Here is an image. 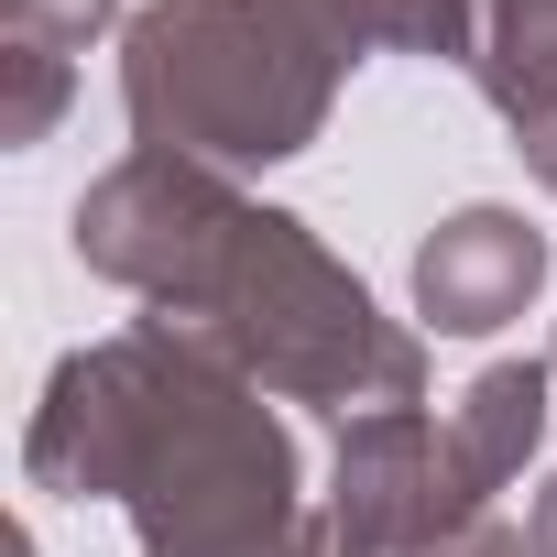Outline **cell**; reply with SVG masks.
<instances>
[{
  "label": "cell",
  "mask_w": 557,
  "mask_h": 557,
  "mask_svg": "<svg viewBox=\"0 0 557 557\" xmlns=\"http://www.w3.org/2000/svg\"><path fill=\"white\" fill-rule=\"evenodd\" d=\"M437 55L503 110L513 143H535L557 121V0H448Z\"/></svg>",
  "instance_id": "cell-7"
},
{
  "label": "cell",
  "mask_w": 557,
  "mask_h": 557,
  "mask_svg": "<svg viewBox=\"0 0 557 557\" xmlns=\"http://www.w3.org/2000/svg\"><path fill=\"white\" fill-rule=\"evenodd\" d=\"M285 34H307L339 77L372 55H437V12L448 0H262Z\"/></svg>",
  "instance_id": "cell-8"
},
{
  "label": "cell",
  "mask_w": 557,
  "mask_h": 557,
  "mask_svg": "<svg viewBox=\"0 0 557 557\" xmlns=\"http://www.w3.org/2000/svg\"><path fill=\"white\" fill-rule=\"evenodd\" d=\"M513 153H524V164H535V186H546V197H557V121H546V132H535V143H513Z\"/></svg>",
  "instance_id": "cell-12"
},
{
  "label": "cell",
  "mask_w": 557,
  "mask_h": 557,
  "mask_svg": "<svg viewBox=\"0 0 557 557\" xmlns=\"http://www.w3.org/2000/svg\"><path fill=\"white\" fill-rule=\"evenodd\" d=\"M437 557H535V535H513V524H470V535L437 546Z\"/></svg>",
  "instance_id": "cell-11"
},
{
  "label": "cell",
  "mask_w": 557,
  "mask_h": 557,
  "mask_svg": "<svg viewBox=\"0 0 557 557\" xmlns=\"http://www.w3.org/2000/svg\"><path fill=\"white\" fill-rule=\"evenodd\" d=\"M66 99H77V66H66V55L0 45V143H12V153H34V143L66 121Z\"/></svg>",
  "instance_id": "cell-9"
},
{
  "label": "cell",
  "mask_w": 557,
  "mask_h": 557,
  "mask_svg": "<svg viewBox=\"0 0 557 557\" xmlns=\"http://www.w3.org/2000/svg\"><path fill=\"white\" fill-rule=\"evenodd\" d=\"M546 285V230L513 208H459L416 240V318L437 339H492Z\"/></svg>",
  "instance_id": "cell-6"
},
{
  "label": "cell",
  "mask_w": 557,
  "mask_h": 557,
  "mask_svg": "<svg viewBox=\"0 0 557 557\" xmlns=\"http://www.w3.org/2000/svg\"><path fill=\"white\" fill-rule=\"evenodd\" d=\"M23 481L121 503L143 524V557H296L318 524L273 394L164 318H132L55 361L23 426Z\"/></svg>",
  "instance_id": "cell-1"
},
{
  "label": "cell",
  "mask_w": 557,
  "mask_h": 557,
  "mask_svg": "<svg viewBox=\"0 0 557 557\" xmlns=\"http://www.w3.org/2000/svg\"><path fill=\"white\" fill-rule=\"evenodd\" d=\"M143 318L186 329L197 350H219L273 405H329L339 426L350 416H383V405H426V339L372 307V285L296 208L230 197V219L197 240V262L175 273L164 307H143Z\"/></svg>",
  "instance_id": "cell-2"
},
{
  "label": "cell",
  "mask_w": 557,
  "mask_h": 557,
  "mask_svg": "<svg viewBox=\"0 0 557 557\" xmlns=\"http://www.w3.org/2000/svg\"><path fill=\"white\" fill-rule=\"evenodd\" d=\"M0 23H12V45H45V55H88L110 23H121V0H0Z\"/></svg>",
  "instance_id": "cell-10"
},
{
  "label": "cell",
  "mask_w": 557,
  "mask_h": 557,
  "mask_svg": "<svg viewBox=\"0 0 557 557\" xmlns=\"http://www.w3.org/2000/svg\"><path fill=\"white\" fill-rule=\"evenodd\" d=\"M546 361H557V350H546Z\"/></svg>",
  "instance_id": "cell-14"
},
{
  "label": "cell",
  "mask_w": 557,
  "mask_h": 557,
  "mask_svg": "<svg viewBox=\"0 0 557 557\" xmlns=\"http://www.w3.org/2000/svg\"><path fill=\"white\" fill-rule=\"evenodd\" d=\"M524 535H535V557H557V481L535 492V524H524Z\"/></svg>",
  "instance_id": "cell-13"
},
{
  "label": "cell",
  "mask_w": 557,
  "mask_h": 557,
  "mask_svg": "<svg viewBox=\"0 0 557 557\" xmlns=\"http://www.w3.org/2000/svg\"><path fill=\"white\" fill-rule=\"evenodd\" d=\"M230 175H208V164H175V153H121L88 197H77V219H66V240H77V262L99 273V285H121V296H143V307H164V285L197 262V240L230 219Z\"/></svg>",
  "instance_id": "cell-5"
},
{
  "label": "cell",
  "mask_w": 557,
  "mask_h": 557,
  "mask_svg": "<svg viewBox=\"0 0 557 557\" xmlns=\"http://www.w3.org/2000/svg\"><path fill=\"white\" fill-rule=\"evenodd\" d=\"M339 110V66L285 34L262 0H153L121 23V121L143 153L251 175L296 164Z\"/></svg>",
  "instance_id": "cell-3"
},
{
  "label": "cell",
  "mask_w": 557,
  "mask_h": 557,
  "mask_svg": "<svg viewBox=\"0 0 557 557\" xmlns=\"http://www.w3.org/2000/svg\"><path fill=\"white\" fill-rule=\"evenodd\" d=\"M492 481L470 470L459 426L426 416V405H383V416H350L339 426V459H329V524L361 546V557H437L481 524Z\"/></svg>",
  "instance_id": "cell-4"
}]
</instances>
